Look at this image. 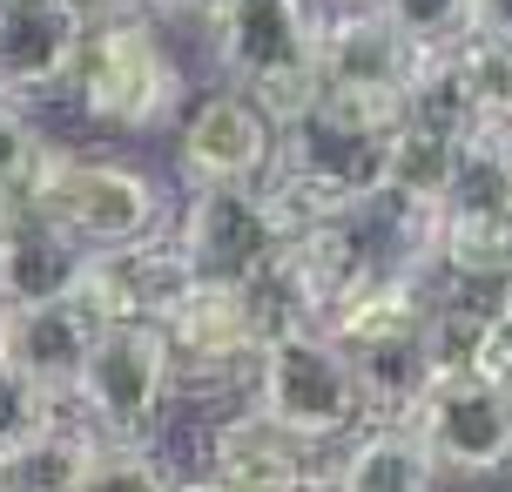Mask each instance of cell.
Instances as JSON below:
<instances>
[{
	"instance_id": "20",
	"label": "cell",
	"mask_w": 512,
	"mask_h": 492,
	"mask_svg": "<svg viewBox=\"0 0 512 492\" xmlns=\"http://www.w3.org/2000/svg\"><path fill=\"white\" fill-rule=\"evenodd\" d=\"M169 486H176V472L149 439H95L88 472H81V492H169Z\"/></svg>"
},
{
	"instance_id": "23",
	"label": "cell",
	"mask_w": 512,
	"mask_h": 492,
	"mask_svg": "<svg viewBox=\"0 0 512 492\" xmlns=\"http://www.w3.org/2000/svg\"><path fill=\"white\" fill-rule=\"evenodd\" d=\"M371 7L418 48H438V41L472 27V0H371Z\"/></svg>"
},
{
	"instance_id": "10",
	"label": "cell",
	"mask_w": 512,
	"mask_h": 492,
	"mask_svg": "<svg viewBox=\"0 0 512 492\" xmlns=\"http://www.w3.org/2000/svg\"><path fill=\"white\" fill-rule=\"evenodd\" d=\"M277 162V129L243 88H216L176 115V169L189 189H256Z\"/></svg>"
},
{
	"instance_id": "25",
	"label": "cell",
	"mask_w": 512,
	"mask_h": 492,
	"mask_svg": "<svg viewBox=\"0 0 512 492\" xmlns=\"http://www.w3.org/2000/svg\"><path fill=\"white\" fill-rule=\"evenodd\" d=\"M472 27L492 41H512V0H472Z\"/></svg>"
},
{
	"instance_id": "13",
	"label": "cell",
	"mask_w": 512,
	"mask_h": 492,
	"mask_svg": "<svg viewBox=\"0 0 512 492\" xmlns=\"http://www.w3.org/2000/svg\"><path fill=\"white\" fill-rule=\"evenodd\" d=\"M88 344H95V317L81 311L75 297L68 304H0V358L21 378H34L54 405L75 398Z\"/></svg>"
},
{
	"instance_id": "5",
	"label": "cell",
	"mask_w": 512,
	"mask_h": 492,
	"mask_svg": "<svg viewBox=\"0 0 512 492\" xmlns=\"http://www.w3.org/2000/svg\"><path fill=\"white\" fill-rule=\"evenodd\" d=\"M7 209H41L48 223L88 243V250H115V243H135V236H155L162 223V196L142 169L128 162H88L68 156V149H48L27 176L21 203Z\"/></svg>"
},
{
	"instance_id": "6",
	"label": "cell",
	"mask_w": 512,
	"mask_h": 492,
	"mask_svg": "<svg viewBox=\"0 0 512 492\" xmlns=\"http://www.w3.org/2000/svg\"><path fill=\"white\" fill-rule=\"evenodd\" d=\"M176 398L162 324H95L88 364L75 378V418L95 439H155V425Z\"/></svg>"
},
{
	"instance_id": "22",
	"label": "cell",
	"mask_w": 512,
	"mask_h": 492,
	"mask_svg": "<svg viewBox=\"0 0 512 492\" xmlns=\"http://www.w3.org/2000/svg\"><path fill=\"white\" fill-rule=\"evenodd\" d=\"M54 418H61V405H54L34 378H21L14 364L0 358V452H14V445H27L34 432H48Z\"/></svg>"
},
{
	"instance_id": "15",
	"label": "cell",
	"mask_w": 512,
	"mask_h": 492,
	"mask_svg": "<svg viewBox=\"0 0 512 492\" xmlns=\"http://www.w3.org/2000/svg\"><path fill=\"white\" fill-rule=\"evenodd\" d=\"M209 479L223 492H297L310 479V466H304V445L283 425H270L256 405H236L230 418L209 425Z\"/></svg>"
},
{
	"instance_id": "2",
	"label": "cell",
	"mask_w": 512,
	"mask_h": 492,
	"mask_svg": "<svg viewBox=\"0 0 512 492\" xmlns=\"http://www.w3.org/2000/svg\"><path fill=\"white\" fill-rule=\"evenodd\" d=\"M317 21H324L317 0H230L209 21L223 81L243 88L270 115L277 135L297 129L324 95V81H317Z\"/></svg>"
},
{
	"instance_id": "27",
	"label": "cell",
	"mask_w": 512,
	"mask_h": 492,
	"mask_svg": "<svg viewBox=\"0 0 512 492\" xmlns=\"http://www.w3.org/2000/svg\"><path fill=\"white\" fill-rule=\"evenodd\" d=\"M297 492H337V479H331V472H310V479H304Z\"/></svg>"
},
{
	"instance_id": "4",
	"label": "cell",
	"mask_w": 512,
	"mask_h": 492,
	"mask_svg": "<svg viewBox=\"0 0 512 492\" xmlns=\"http://www.w3.org/2000/svg\"><path fill=\"white\" fill-rule=\"evenodd\" d=\"M411 61H418V41H405L371 0H344L317 21V81H324L317 108L391 135L405 122Z\"/></svg>"
},
{
	"instance_id": "30",
	"label": "cell",
	"mask_w": 512,
	"mask_h": 492,
	"mask_svg": "<svg viewBox=\"0 0 512 492\" xmlns=\"http://www.w3.org/2000/svg\"><path fill=\"white\" fill-rule=\"evenodd\" d=\"M337 7H344V0H337Z\"/></svg>"
},
{
	"instance_id": "8",
	"label": "cell",
	"mask_w": 512,
	"mask_h": 492,
	"mask_svg": "<svg viewBox=\"0 0 512 492\" xmlns=\"http://www.w3.org/2000/svg\"><path fill=\"white\" fill-rule=\"evenodd\" d=\"M277 331V317L263 304V290H236V284H196L176 304V317L162 324L169 344V371L176 391H250L256 351Z\"/></svg>"
},
{
	"instance_id": "26",
	"label": "cell",
	"mask_w": 512,
	"mask_h": 492,
	"mask_svg": "<svg viewBox=\"0 0 512 492\" xmlns=\"http://www.w3.org/2000/svg\"><path fill=\"white\" fill-rule=\"evenodd\" d=\"M486 371L492 378H499V385L512 391V317L506 324H499V331H492V351H486Z\"/></svg>"
},
{
	"instance_id": "21",
	"label": "cell",
	"mask_w": 512,
	"mask_h": 492,
	"mask_svg": "<svg viewBox=\"0 0 512 492\" xmlns=\"http://www.w3.org/2000/svg\"><path fill=\"white\" fill-rule=\"evenodd\" d=\"M41 156H48V142L27 122V102L21 95H0V209L21 203V189H27V176H34Z\"/></svg>"
},
{
	"instance_id": "29",
	"label": "cell",
	"mask_w": 512,
	"mask_h": 492,
	"mask_svg": "<svg viewBox=\"0 0 512 492\" xmlns=\"http://www.w3.org/2000/svg\"><path fill=\"white\" fill-rule=\"evenodd\" d=\"M506 156H512V129H506Z\"/></svg>"
},
{
	"instance_id": "12",
	"label": "cell",
	"mask_w": 512,
	"mask_h": 492,
	"mask_svg": "<svg viewBox=\"0 0 512 492\" xmlns=\"http://www.w3.org/2000/svg\"><path fill=\"white\" fill-rule=\"evenodd\" d=\"M88 7L81 0H0V95H48L75 75Z\"/></svg>"
},
{
	"instance_id": "18",
	"label": "cell",
	"mask_w": 512,
	"mask_h": 492,
	"mask_svg": "<svg viewBox=\"0 0 512 492\" xmlns=\"http://www.w3.org/2000/svg\"><path fill=\"white\" fill-rule=\"evenodd\" d=\"M88 452H95V432L81 418H54L48 432L0 452V492H81Z\"/></svg>"
},
{
	"instance_id": "28",
	"label": "cell",
	"mask_w": 512,
	"mask_h": 492,
	"mask_svg": "<svg viewBox=\"0 0 512 492\" xmlns=\"http://www.w3.org/2000/svg\"><path fill=\"white\" fill-rule=\"evenodd\" d=\"M169 492H223V486H216V479H176Z\"/></svg>"
},
{
	"instance_id": "24",
	"label": "cell",
	"mask_w": 512,
	"mask_h": 492,
	"mask_svg": "<svg viewBox=\"0 0 512 492\" xmlns=\"http://www.w3.org/2000/svg\"><path fill=\"white\" fill-rule=\"evenodd\" d=\"M135 7H149V14H162V21H216L230 0H135Z\"/></svg>"
},
{
	"instance_id": "19",
	"label": "cell",
	"mask_w": 512,
	"mask_h": 492,
	"mask_svg": "<svg viewBox=\"0 0 512 492\" xmlns=\"http://www.w3.org/2000/svg\"><path fill=\"white\" fill-rule=\"evenodd\" d=\"M445 61H452V75H459L465 102L479 115V129L486 135H506L512 129V41H492L479 27H465L452 41H438Z\"/></svg>"
},
{
	"instance_id": "17",
	"label": "cell",
	"mask_w": 512,
	"mask_h": 492,
	"mask_svg": "<svg viewBox=\"0 0 512 492\" xmlns=\"http://www.w3.org/2000/svg\"><path fill=\"white\" fill-rule=\"evenodd\" d=\"M459 156H465V142H452V135H438V129H418V122H398L391 142H384V182H378V196L418 209V216H438V203L452 196Z\"/></svg>"
},
{
	"instance_id": "16",
	"label": "cell",
	"mask_w": 512,
	"mask_h": 492,
	"mask_svg": "<svg viewBox=\"0 0 512 492\" xmlns=\"http://www.w3.org/2000/svg\"><path fill=\"white\" fill-rule=\"evenodd\" d=\"M331 479H337V492H445L438 466L425 459V445L411 439V425H364V432H351Z\"/></svg>"
},
{
	"instance_id": "1",
	"label": "cell",
	"mask_w": 512,
	"mask_h": 492,
	"mask_svg": "<svg viewBox=\"0 0 512 492\" xmlns=\"http://www.w3.org/2000/svg\"><path fill=\"white\" fill-rule=\"evenodd\" d=\"M68 88H75L88 122L122 135H155L189 108V75H182L176 48L155 27V14L135 7V0H115L102 14H88Z\"/></svg>"
},
{
	"instance_id": "9",
	"label": "cell",
	"mask_w": 512,
	"mask_h": 492,
	"mask_svg": "<svg viewBox=\"0 0 512 492\" xmlns=\"http://www.w3.org/2000/svg\"><path fill=\"white\" fill-rule=\"evenodd\" d=\"M176 250L196 284L256 290L283 250V230L263 203V189H189L176 216Z\"/></svg>"
},
{
	"instance_id": "14",
	"label": "cell",
	"mask_w": 512,
	"mask_h": 492,
	"mask_svg": "<svg viewBox=\"0 0 512 492\" xmlns=\"http://www.w3.org/2000/svg\"><path fill=\"white\" fill-rule=\"evenodd\" d=\"M88 243L41 209H0V304H68L88 277Z\"/></svg>"
},
{
	"instance_id": "7",
	"label": "cell",
	"mask_w": 512,
	"mask_h": 492,
	"mask_svg": "<svg viewBox=\"0 0 512 492\" xmlns=\"http://www.w3.org/2000/svg\"><path fill=\"white\" fill-rule=\"evenodd\" d=\"M405 425L438 466V479L486 486L512 472V391L492 371H438Z\"/></svg>"
},
{
	"instance_id": "3",
	"label": "cell",
	"mask_w": 512,
	"mask_h": 492,
	"mask_svg": "<svg viewBox=\"0 0 512 492\" xmlns=\"http://www.w3.org/2000/svg\"><path fill=\"white\" fill-rule=\"evenodd\" d=\"M250 405L297 445H331L364 432V391L351 378V358L317 324H277L263 337L250 371Z\"/></svg>"
},
{
	"instance_id": "11",
	"label": "cell",
	"mask_w": 512,
	"mask_h": 492,
	"mask_svg": "<svg viewBox=\"0 0 512 492\" xmlns=\"http://www.w3.org/2000/svg\"><path fill=\"white\" fill-rule=\"evenodd\" d=\"M189 290H196V277L182 263L176 236H135V243H115V250L88 257L75 304L95 324H169Z\"/></svg>"
}]
</instances>
